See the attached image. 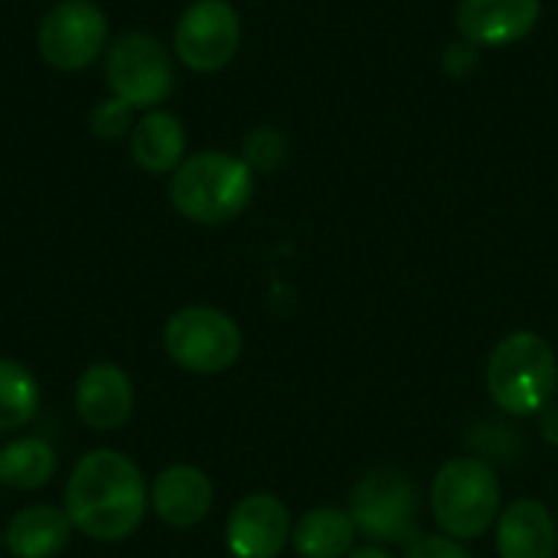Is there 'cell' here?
<instances>
[{
    "mask_svg": "<svg viewBox=\"0 0 558 558\" xmlns=\"http://www.w3.org/2000/svg\"><path fill=\"white\" fill-rule=\"evenodd\" d=\"M88 128L95 137L101 141H118V137H131L134 131V108L121 98H105L92 108L88 114Z\"/></svg>",
    "mask_w": 558,
    "mask_h": 558,
    "instance_id": "44dd1931",
    "label": "cell"
},
{
    "mask_svg": "<svg viewBox=\"0 0 558 558\" xmlns=\"http://www.w3.org/2000/svg\"><path fill=\"white\" fill-rule=\"evenodd\" d=\"M405 558H471V553L451 536H422L409 546Z\"/></svg>",
    "mask_w": 558,
    "mask_h": 558,
    "instance_id": "603a6c76",
    "label": "cell"
},
{
    "mask_svg": "<svg viewBox=\"0 0 558 558\" xmlns=\"http://www.w3.org/2000/svg\"><path fill=\"white\" fill-rule=\"evenodd\" d=\"M556 523H558V517H556Z\"/></svg>",
    "mask_w": 558,
    "mask_h": 558,
    "instance_id": "4316f807",
    "label": "cell"
},
{
    "mask_svg": "<svg viewBox=\"0 0 558 558\" xmlns=\"http://www.w3.org/2000/svg\"><path fill=\"white\" fill-rule=\"evenodd\" d=\"M75 415L88 432H118L134 415V383L114 363H92L75 383Z\"/></svg>",
    "mask_w": 558,
    "mask_h": 558,
    "instance_id": "7c38bea8",
    "label": "cell"
},
{
    "mask_svg": "<svg viewBox=\"0 0 558 558\" xmlns=\"http://www.w3.org/2000/svg\"><path fill=\"white\" fill-rule=\"evenodd\" d=\"M239 157L252 167V173H271L288 160V137L271 124L252 128L242 137V154Z\"/></svg>",
    "mask_w": 558,
    "mask_h": 558,
    "instance_id": "ffe728a7",
    "label": "cell"
},
{
    "mask_svg": "<svg viewBox=\"0 0 558 558\" xmlns=\"http://www.w3.org/2000/svg\"><path fill=\"white\" fill-rule=\"evenodd\" d=\"M213 481L193 464H170L157 474L150 487V510L163 526L190 530L203 523L213 510Z\"/></svg>",
    "mask_w": 558,
    "mask_h": 558,
    "instance_id": "4fadbf2b",
    "label": "cell"
},
{
    "mask_svg": "<svg viewBox=\"0 0 558 558\" xmlns=\"http://www.w3.org/2000/svg\"><path fill=\"white\" fill-rule=\"evenodd\" d=\"M500 558H556L558 523L543 500H517L497 520Z\"/></svg>",
    "mask_w": 558,
    "mask_h": 558,
    "instance_id": "5bb4252c",
    "label": "cell"
},
{
    "mask_svg": "<svg viewBox=\"0 0 558 558\" xmlns=\"http://www.w3.org/2000/svg\"><path fill=\"white\" fill-rule=\"evenodd\" d=\"M131 157L144 173L163 177L173 173L186 160V131L183 121L170 111L150 108L141 121H134V131L128 137Z\"/></svg>",
    "mask_w": 558,
    "mask_h": 558,
    "instance_id": "2e32d148",
    "label": "cell"
},
{
    "mask_svg": "<svg viewBox=\"0 0 558 558\" xmlns=\"http://www.w3.org/2000/svg\"><path fill=\"white\" fill-rule=\"evenodd\" d=\"M477 65H481V49L468 39H458L441 52V69L448 78H471Z\"/></svg>",
    "mask_w": 558,
    "mask_h": 558,
    "instance_id": "7402d4cb",
    "label": "cell"
},
{
    "mask_svg": "<svg viewBox=\"0 0 558 558\" xmlns=\"http://www.w3.org/2000/svg\"><path fill=\"white\" fill-rule=\"evenodd\" d=\"M0 549H3V530H0Z\"/></svg>",
    "mask_w": 558,
    "mask_h": 558,
    "instance_id": "484cf974",
    "label": "cell"
},
{
    "mask_svg": "<svg viewBox=\"0 0 558 558\" xmlns=\"http://www.w3.org/2000/svg\"><path fill=\"white\" fill-rule=\"evenodd\" d=\"M163 350L180 369L196 376H216L239 363L242 330L226 311L190 304L170 314L163 327Z\"/></svg>",
    "mask_w": 558,
    "mask_h": 558,
    "instance_id": "5b68a950",
    "label": "cell"
},
{
    "mask_svg": "<svg viewBox=\"0 0 558 558\" xmlns=\"http://www.w3.org/2000/svg\"><path fill=\"white\" fill-rule=\"evenodd\" d=\"M105 78L114 98L131 108H157L173 92V59L167 46L147 33H128L105 56Z\"/></svg>",
    "mask_w": 558,
    "mask_h": 558,
    "instance_id": "52a82bcc",
    "label": "cell"
},
{
    "mask_svg": "<svg viewBox=\"0 0 558 558\" xmlns=\"http://www.w3.org/2000/svg\"><path fill=\"white\" fill-rule=\"evenodd\" d=\"M242 43V20L229 0H193L173 29L177 59L199 75L226 69Z\"/></svg>",
    "mask_w": 558,
    "mask_h": 558,
    "instance_id": "9c48e42d",
    "label": "cell"
},
{
    "mask_svg": "<svg viewBox=\"0 0 558 558\" xmlns=\"http://www.w3.org/2000/svg\"><path fill=\"white\" fill-rule=\"evenodd\" d=\"M539 0H461L454 23L461 39L477 49H500L526 39L539 23Z\"/></svg>",
    "mask_w": 558,
    "mask_h": 558,
    "instance_id": "8fae6325",
    "label": "cell"
},
{
    "mask_svg": "<svg viewBox=\"0 0 558 558\" xmlns=\"http://www.w3.org/2000/svg\"><path fill=\"white\" fill-rule=\"evenodd\" d=\"M294 523L288 507L271 494L239 500L226 520V549L232 558H278L291 543Z\"/></svg>",
    "mask_w": 558,
    "mask_h": 558,
    "instance_id": "30bf717a",
    "label": "cell"
},
{
    "mask_svg": "<svg viewBox=\"0 0 558 558\" xmlns=\"http://www.w3.org/2000/svg\"><path fill=\"white\" fill-rule=\"evenodd\" d=\"M36 412H39L36 376L23 363L0 356V435H10L29 425Z\"/></svg>",
    "mask_w": 558,
    "mask_h": 558,
    "instance_id": "d6986e66",
    "label": "cell"
},
{
    "mask_svg": "<svg viewBox=\"0 0 558 558\" xmlns=\"http://www.w3.org/2000/svg\"><path fill=\"white\" fill-rule=\"evenodd\" d=\"M62 510L75 533L95 543H121L144 523L150 510V487L128 454L95 448L75 461L65 481Z\"/></svg>",
    "mask_w": 558,
    "mask_h": 558,
    "instance_id": "6da1fadb",
    "label": "cell"
},
{
    "mask_svg": "<svg viewBox=\"0 0 558 558\" xmlns=\"http://www.w3.org/2000/svg\"><path fill=\"white\" fill-rule=\"evenodd\" d=\"M347 558H392L386 549H379V546H366V549H353Z\"/></svg>",
    "mask_w": 558,
    "mask_h": 558,
    "instance_id": "d4e9b609",
    "label": "cell"
},
{
    "mask_svg": "<svg viewBox=\"0 0 558 558\" xmlns=\"http://www.w3.org/2000/svg\"><path fill=\"white\" fill-rule=\"evenodd\" d=\"M539 435L549 441V445H556L558 448V402L553 399L543 412H539Z\"/></svg>",
    "mask_w": 558,
    "mask_h": 558,
    "instance_id": "cb8c5ba5",
    "label": "cell"
},
{
    "mask_svg": "<svg viewBox=\"0 0 558 558\" xmlns=\"http://www.w3.org/2000/svg\"><path fill=\"white\" fill-rule=\"evenodd\" d=\"M497 471L481 458H454L432 481V517L451 539H477L500 513Z\"/></svg>",
    "mask_w": 558,
    "mask_h": 558,
    "instance_id": "277c9868",
    "label": "cell"
},
{
    "mask_svg": "<svg viewBox=\"0 0 558 558\" xmlns=\"http://www.w3.org/2000/svg\"><path fill=\"white\" fill-rule=\"evenodd\" d=\"M487 389L507 415H539L558 392V356L553 343L533 330L504 337L487 363Z\"/></svg>",
    "mask_w": 558,
    "mask_h": 558,
    "instance_id": "3957f363",
    "label": "cell"
},
{
    "mask_svg": "<svg viewBox=\"0 0 558 558\" xmlns=\"http://www.w3.org/2000/svg\"><path fill=\"white\" fill-rule=\"evenodd\" d=\"M255 196L252 167L226 150L190 154L170 173L173 209L196 226H226L248 209Z\"/></svg>",
    "mask_w": 558,
    "mask_h": 558,
    "instance_id": "7a4b0ae2",
    "label": "cell"
},
{
    "mask_svg": "<svg viewBox=\"0 0 558 558\" xmlns=\"http://www.w3.org/2000/svg\"><path fill=\"white\" fill-rule=\"evenodd\" d=\"M56 474V451L36 435H23L0 448V484L10 490H39Z\"/></svg>",
    "mask_w": 558,
    "mask_h": 558,
    "instance_id": "ac0fdd59",
    "label": "cell"
},
{
    "mask_svg": "<svg viewBox=\"0 0 558 558\" xmlns=\"http://www.w3.org/2000/svg\"><path fill=\"white\" fill-rule=\"evenodd\" d=\"M350 517L356 533L373 543H415L418 536V494L399 471L376 468L350 494Z\"/></svg>",
    "mask_w": 558,
    "mask_h": 558,
    "instance_id": "8992f818",
    "label": "cell"
},
{
    "mask_svg": "<svg viewBox=\"0 0 558 558\" xmlns=\"http://www.w3.org/2000/svg\"><path fill=\"white\" fill-rule=\"evenodd\" d=\"M75 526L65 510L33 504L13 513L3 530V546L13 558H56L72 539Z\"/></svg>",
    "mask_w": 558,
    "mask_h": 558,
    "instance_id": "9a60e30c",
    "label": "cell"
},
{
    "mask_svg": "<svg viewBox=\"0 0 558 558\" xmlns=\"http://www.w3.org/2000/svg\"><path fill=\"white\" fill-rule=\"evenodd\" d=\"M353 539H356V526L350 510L340 507H314L307 510L294 533V553L301 558H347L353 553Z\"/></svg>",
    "mask_w": 558,
    "mask_h": 558,
    "instance_id": "e0dca14e",
    "label": "cell"
},
{
    "mask_svg": "<svg viewBox=\"0 0 558 558\" xmlns=\"http://www.w3.org/2000/svg\"><path fill=\"white\" fill-rule=\"evenodd\" d=\"M108 43V16L92 0H59L39 23L36 49L56 72L88 69Z\"/></svg>",
    "mask_w": 558,
    "mask_h": 558,
    "instance_id": "ba28073f",
    "label": "cell"
}]
</instances>
